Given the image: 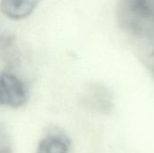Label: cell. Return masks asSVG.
Wrapping results in <instances>:
<instances>
[{
    "label": "cell",
    "instance_id": "cell-1",
    "mask_svg": "<svg viewBox=\"0 0 154 153\" xmlns=\"http://www.w3.org/2000/svg\"><path fill=\"white\" fill-rule=\"evenodd\" d=\"M27 100V88L18 77L11 73L0 74V106L19 108Z\"/></svg>",
    "mask_w": 154,
    "mask_h": 153
},
{
    "label": "cell",
    "instance_id": "cell-3",
    "mask_svg": "<svg viewBox=\"0 0 154 153\" xmlns=\"http://www.w3.org/2000/svg\"><path fill=\"white\" fill-rule=\"evenodd\" d=\"M69 143L68 139L60 133H50L43 137L38 146L36 153H69Z\"/></svg>",
    "mask_w": 154,
    "mask_h": 153
},
{
    "label": "cell",
    "instance_id": "cell-2",
    "mask_svg": "<svg viewBox=\"0 0 154 153\" xmlns=\"http://www.w3.org/2000/svg\"><path fill=\"white\" fill-rule=\"evenodd\" d=\"M42 0H1L0 11L11 20H23L30 16Z\"/></svg>",
    "mask_w": 154,
    "mask_h": 153
}]
</instances>
